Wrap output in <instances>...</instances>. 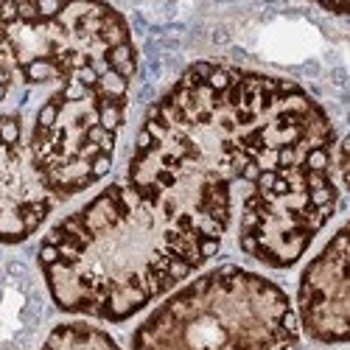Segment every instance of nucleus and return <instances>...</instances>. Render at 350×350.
I'll use <instances>...</instances> for the list:
<instances>
[{
  "mask_svg": "<svg viewBox=\"0 0 350 350\" xmlns=\"http://www.w3.org/2000/svg\"><path fill=\"white\" fill-rule=\"evenodd\" d=\"M334 124L300 84L216 62L191 65L149 109L126 183L146 188L272 269L303 258L339 208Z\"/></svg>",
  "mask_w": 350,
  "mask_h": 350,
  "instance_id": "obj_1",
  "label": "nucleus"
},
{
  "mask_svg": "<svg viewBox=\"0 0 350 350\" xmlns=\"http://www.w3.org/2000/svg\"><path fill=\"white\" fill-rule=\"evenodd\" d=\"M219 247V232L124 180L53 224L37 264L56 308L124 323L202 269Z\"/></svg>",
  "mask_w": 350,
  "mask_h": 350,
  "instance_id": "obj_2",
  "label": "nucleus"
},
{
  "mask_svg": "<svg viewBox=\"0 0 350 350\" xmlns=\"http://www.w3.org/2000/svg\"><path fill=\"white\" fill-rule=\"evenodd\" d=\"M0 40L25 84L56 81L53 98L129 101L137 53L107 3H0Z\"/></svg>",
  "mask_w": 350,
  "mask_h": 350,
  "instance_id": "obj_3",
  "label": "nucleus"
},
{
  "mask_svg": "<svg viewBox=\"0 0 350 350\" xmlns=\"http://www.w3.org/2000/svg\"><path fill=\"white\" fill-rule=\"evenodd\" d=\"M132 350H300V325L278 283L227 264L165 297L135 328Z\"/></svg>",
  "mask_w": 350,
  "mask_h": 350,
  "instance_id": "obj_4",
  "label": "nucleus"
},
{
  "mask_svg": "<svg viewBox=\"0 0 350 350\" xmlns=\"http://www.w3.org/2000/svg\"><path fill=\"white\" fill-rule=\"evenodd\" d=\"M56 199L34 171L17 112H0V244H23L48 221Z\"/></svg>",
  "mask_w": 350,
  "mask_h": 350,
  "instance_id": "obj_5",
  "label": "nucleus"
},
{
  "mask_svg": "<svg viewBox=\"0 0 350 350\" xmlns=\"http://www.w3.org/2000/svg\"><path fill=\"white\" fill-rule=\"evenodd\" d=\"M347 227H339L300 275L297 325L314 342L342 345L350 336V283H347Z\"/></svg>",
  "mask_w": 350,
  "mask_h": 350,
  "instance_id": "obj_6",
  "label": "nucleus"
},
{
  "mask_svg": "<svg viewBox=\"0 0 350 350\" xmlns=\"http://www.w3.org/2000/svg\"><path fill=\"white\" fill-rule=\"evenodd\" d=\"M40 350H121V345L104 328L84 323V319H73V323L56 325Z\"/></svg>",
  "mask_w": 350,
  "mask_h": 350,
  "instance_id": "obj_7",
  "label": "nucleus"
},
{
  "mask_svg": "<svg viewBox=\"0 0 350 350\" xmlns=\"http://www.w3.org/2000/svg\"><path fill=\"white\" fill-rule=\"evenodd\" d=\"M14 68H12V62H9V53H6V45H3V40H0V101H3L6 96H9V90L14 87Z\"/></svg>",
  "mask_w": 350,
  "mask_h": 350,
  "instance_id": "obj_8",
  "label": "nucleus"
}]
</instances>
